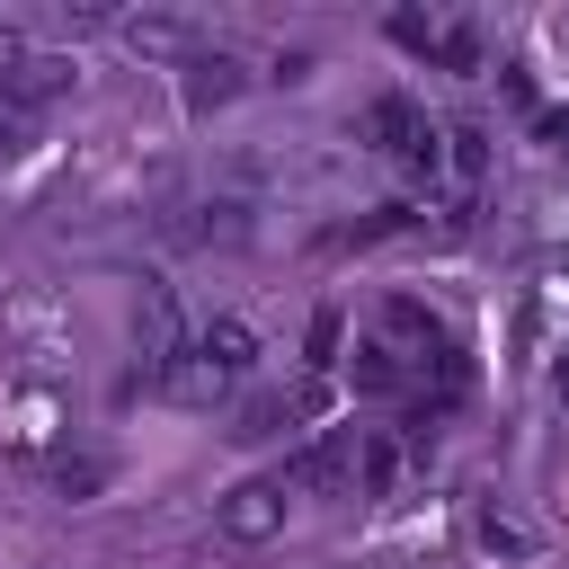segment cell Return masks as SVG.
<instances>
[{"label":"cell","instance_id":"1","mask_svg":"<svg viewBox=\"0 0 569 569\" xmlns=\"http://www.w3.org/2000/svg\"><path fill=\"white\" fill-rule=\"evenodd\" d=\"M116 44L142 53V62H196L204 53V27L178 18V9H133V18H116Z\"/></svg>","mask_w":569,"mask_h":569},{"label":"cell","instance_id":"2","mask_svg":"<svg viewBox=\"0 0 569 569\" xmlns=\"http://www.w3.org/2000/svg\"><path fill=\"white\" fill-rule=\"evenodd\" d=\"M187 338H196V329H187L178 293H169V284H142V311H133V347H142V365L169 373V365L187 356Z\"/></svg>","mask_w":569,"mask_h":569},{"label":"cell","instance_id":"3","mask_svg":"<svg viewBox=\"0 0 569 569\" xmlns=\"http://www.w3.org/2000/svg\"><path fill=\"white\" fill-rule=\"evenodd\" d=\"M222 533H231V542H276V533H284V489H276V480L222 489Z\"/></svg>","mask_w":569,"mask_h":569},{"label":"cell","instance_id":"4","mask_svg":"<svg viewBox=\"0 0 569 569\" xmlns=\"http://www.w3.org/2000/svg\"><path fill=\"white\" fill-rule=\"evenodd\" d=\"M347 480H356V436H320V445L284 453V471H276V489H347Z\"/></svg>","mask_w":569,"mask_h":569},{"label":"cell","instance_id":"5","mask_svg":"<svg viewBox=\"0 0 569 569\" xmlns=\"http://www.w3.org/2000/svg\"><path fill=\"white\" fill-rule=\"evenodd\" d=\"M231 382H240V373H231V365H213V356H204L196 338H187V356H178V365L160 373V391H169L178 409H213V400H222Z\"/></svg>","mask_w":569,"mask_h":569},{"label":"cell","instance_id":"6","mask_svg":"<svg viewBox=\"0 0 569 569\" xmlns=\"http://www.w3.org/2000/svg\"><path fill=\"white\" fill-rule=\"evenodd\" d=\"M71 80H80V62H71V53H44V44H36V53H27V62H18L9 80H0V98H9V107H44V98H62Z\"/></svg>","mask_w":569,"mask_h":569},{"label":"cell","instance_id":"7","mask_svg":"<svg viewBox=\"0 0 569 569\" xmlns=\"http://www.w3.org/2000/svg\"><path fill=\"white\" fill-rule=\"evenodd\" d=\"M231 98H240V62H231V53H196V62H187V107L213 116V107H231Z\"/></svg>","mask_w":569,"mask_h":569},{"label":"cell","instance_id":"8","mask_svg":"<svg viewBox=\"0 0 569 569\" xmlns=\"http://www.w3.org/2000/svg\"><path fill=\"white\" fill-rule=\"evenodd\" d=\"M382 329H391V338H409L418 356H445V329H436V311H427V302H409V293H391V302H382Z\"/></svg>","mask_w":569,"mask_h":569},{"label":"cell","instance_id":"9","mask_svg":"<svg viewBox=\"0 0 569 569\" xmlns=\"http://www.w3.org/2000/svg\"><path fill=\"white\" fill-rule=\"evenodd\" d=\"M356 480H365V498H391L400 489V445L391 436H356Z\"/></svg>","mask_w":569,"mask_h":569},{"label":"cell","instance_id":"10","mask_svg":"<svg viewBox=\"0 0 569 569\" xmlns=\"http://www.w3.org/2000/svg\"><path fill=\"white\" fill-rule=\"evenodd\" d=\"M445 169H453L462 187H480V169H489V124H445Z\"/></svg>","mask_w":569,"mask_h":569},{"label":"cell","instance_id":"11","mask_svg":"<svg viewBox=\"0 0 569 569\" xmlns=\"http://www.w3.org/2000/svg\"><path fill=\"white\" fill-rule=\"evenodd\" d=\"M418 124H427V116H418V107H409V98H373V107H365V133H373V142H382V151H400V142H409V133H418Z\"/></svg>","mask_w":569,"mask_h":569},{"label":"cell","instance_id":"12","mask_svg":"<svg viewBox=\"0 0 569 569\" xmlns=\"http://www.w3.org/2000/svg\"><path fill=\"white\" fill-rule=\"evenodd\" d=\"M356 391H400V347L365 338V347H356Z\"/></svg>","mask_w":569,"mask_h":569},{"label":"cell","instance_id":"13","mask_svg":"<svg viewBox=\"0 0 569 569\" xmlns=\"http://www.w3.org/2000/svg\"><path fill=\"white\" fill-rule=\"evenodd\" d=\"M53 489H62V498L107 489V453H62V462H53Z\"/></svg>","mask_w":569,"mask_h":569},{"label":"cell","instance_id":"14","mask_svg":"<svg viewBox=\"0 0 569 569\" xmlns=\"http://www.w3.org/2000/svg\"><path fill=\"white\" fill-rule=\"evenodd\" d=\"M480 542H489V551H507V560H525V551H533V533H525L516 516H498V507L480 516Z\"/></svg>","mask_w":569,"mask_h":569},{"label":"cell","instance_id":"15","mask_svg":"<svg viewBox=\"0 0 569 569\" xmlns=\"http://www.w3.org/2000/svg\"><path fill=\"white\" fill-rule=\"evenodd\" d=\"M231 436H240V445H258V436H284V400H249Z\"/></svg>","mask_w":569,"mask_h":569},{"label":"cell","instance_id":"16","mask_svg":"<svg viewBox=\"0 0 569 569\" xmlns=\"http://www.w3.org/2000/svg\"><path fill=\"white\" fill-rule=\"evenodd\" d=\"M9 151H27V107L0 98V160H9Z\"/></svg>","mask_w":569,"mask_h":569},{"label":"cell","instance_id":"17","mask_svg":"<svg viewBox=\"0 0 569 569\" xmlns=\"http://www.w3.org/2000/svg\"><path fill=\"white\" fill-rule=\"evenodd\" d=\"M329 356H338V311H320V320H311V365H329Z\"/></svg>","mask_w":569,"mask_h":569},{"label":"cell","instance_id":"18","mask_svg":"<svg viewBox=\"0 0 569 569\" xmlns=\"http://www.w3.org/2000/svg\"><path fill=\"white\" fill-rule=\"evenodd\" d=\"M542 133H551V142H560V151H569V116H551V124H542Z\"/></svg>","mask_w":569,"mask_h":569}]
</instances>
